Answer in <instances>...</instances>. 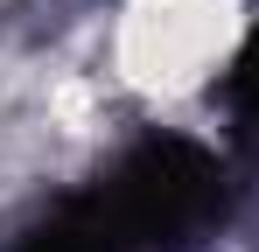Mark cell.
<instances>
[{
    "mask_svg": "<svg viewBox=\"0 0 259 252\" xmlns=\"http://www.w3.org/2000/svg\"><path fill=\"white\" fill-rule=\"evenodd\" d=\"M259 42V0H98L91 56L133 119H189Z\"/></svg>",
    "mask_w": 259,
    "mask_h": 252,
    "instance_id": "cell-1",
    "label": "cell"
}]
</instances>
